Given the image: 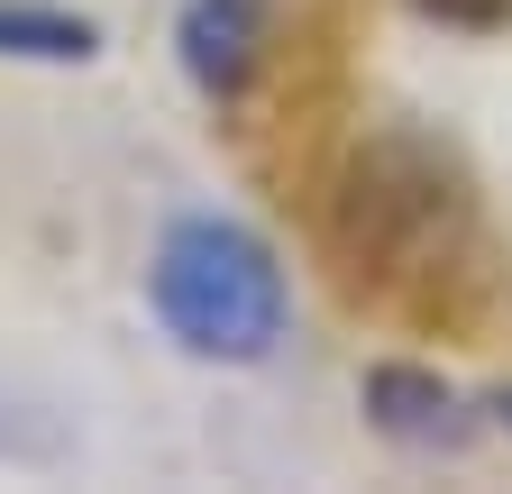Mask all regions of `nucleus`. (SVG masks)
<instances>
[{
  "instance_id": "obj_4",
  "label": "nucleus",
  "mask_w": 512,
  "mask_h": 494,
  "mask_svg": "<svg viewBox=\"0 0 512 494\" xmlns=\"http://www.w3.org/2000/svg\"><path fill=\"white\" fill-rule=\"evenodd\" d=\"M366 421L384 430V440H403V449H448V440H467L458 394H448L439 376H421V366H375V376H366Z\"/></svg>"
},
{
  "instance_id": "obj_3",
  "label": "nucleus",
  "mask_w": 512,
  "mask_h": 494,
  "mask_svg": "<svg viewBox=\"0 0 512 494\" xmlns=\"http://www.w3.org/2000/svg\"><path fill=\"white\" fill-rule=\"evenodd\" d=\"M174 46H183V74L202 83L211 101H229V92L256 74V46H266V10H256V0H192Z\"/></svg>"
},
{
  "instance_id": "obj_6",
  "label": "nucleus",
  "mask_w": 512,
  "mask_h": 494,
  "mask_svg": "<svg viewBox=\"0 0 512 494\" xmlns=\"http://www.w3.org/2000/svg\"><path fill=\"white\" fill-rule=\"evenodd\" d=\"M412 10H430L439 28H503L512 0H412Z\"/></svg>"
},
{
  "instance_id": "obj_7",
  "label": "nucleus",
  "mask_w": 512,
  "mask_h": 494,
  "mask_svg": "<svg viewBox=\"0 0 512 494\" xmlns=\"http://www.w3.org/2000/svg\"><path fill=\"white\" fill-rule=\"evenodd\" d=\"M494 412H503V421H512V394H503V403H494Z\"/></svg>"
},
{
  "instance_id": "obj_1",
  "label": "nucleus",
  "mask_w": 512,
  "mask_h": 494,
  "mask_svg": "<svg viewBox=\"0 0 512 494\" xmlns=\"http://www.w3.org/2000/svg\"><path fill=\"white\" fill-rule=\"evenodd\" d=\"M467 238V174L448 165L430 138L384 129L348 156L330 193V247L348 257L357 284H412L439 275Z\"/></svg>"
},
{
  "instance_id": "obj_2",
  "label": "nucleus",
  "mask_w": 512,
  "mask_h": 494,
  "mask_svg": "<svg viewBox=\"0 0 512 494\" xmlns=\"http://www.w3.org/2000/svg\"><path fill=\"white\" fill-rule=\"evenodd\" d=\"M147 293H156V321L174 330V348L211 357V366H256L284 339V266L238 220H174L147 266Z\"/></svg>"
},
{
  "instance_id": "obj_5",
  "label": "nucleus",
  "mask_w": 512,
  "mask_h": 494,
  "mask_svg": "<svg viewBox=\"0 0 512 494\" xmlns=\"http://www.w3.org/2000/svg\"><path fill=\"white\" fill-rule=\"evenodd\" d=\"M0 55H19V65H92V55H101V28L74 19V10L0 0Z\"/></svg>"
}]
</instances>
